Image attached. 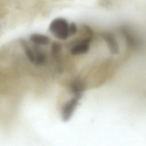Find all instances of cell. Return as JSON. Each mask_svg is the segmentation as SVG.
Here are the masks:
<instances>
[{"label":"cell","mask_w":146,"mask_h":146,"mask_svg":"<svg viewBox=\"0 0 146 146\" xmlns=\"http://www.w3.org/2000/svg\"><path fill=\"white\" fill-rule=\"evenodd\" d=\"M87 37L74 43L70 48V51L72 55H81L87 54L90 48V44L93 39L94 34H90L86 33Z\"/></svg>","instance_id":"2"},{"label":"cell","mask_w":146,"mask_h":146,"mask_svg":"<svg viewBox=\"0 0 146 146\" xmlns=\"http://www.w3.org/2000/svg\"><path fill=\"white\" fill-rule=\"evenodd\" d=\"M70 23L63 18L54 19L50 24L49 30L51 34L59 40H65L67 39L70 35Z\"/></svg>","instance_id":"1"},{"label":"cell","mask_w":146,"mask_h":146,"mask_svg":"<svg viewBox=\"0 0 146 146\" xmlns=\"http://www.w3.org/2000/svg\"><path fill=\"white\" fill-rule=\"evenodd\" d=\"M51 49H52V54L54 56H57L59 55V54L62 50V46L60 43H59L58 42H54L52 45Z\"/></svg>","instance_id":"8"},{"label":"cell","mask_w":146,"mask_h":146,"mask_svg":"<svg viewBox=\"0 0 146 146\" xmlns=\"http://www.w3.org/2000/svg\"><path fill=\"white\" fill-rule=\"evenodd\" d=\"M79 99L74 96L67 102L62 109V119L63 121H67L74 114L79 102Z\"/></svg>","instance_id":"3"},{"label":"cell","mask_w":146,"mask_h":146,"mask_svg":"<svg viewBox=\"0 0 146 146\" xmlns=\"http://www.w3.org/2000/svg\"><path fill=\"white\" fill-rule=\"evenodd\" d=\"M70 35L71 36L74 35L77 33L78 31V27L76 25L75 23H70Z\"/></svg>","instance_id":"9"},{"label":"cell","mask_w":146,"mask_h":146,"mask_svg":"<svg viewBox=\"0 0 146 146\" xmlns=\"http://www.w3.org/2000/svg\"><path fill=\"white\" fill-rule=\"evenodd\" d=\"M101 36L106 42L108 48L112 54H119L120 51V46L117 39L112 34L110 33H103L101 34Z\"/></svg>","instance_id":"4"},{"label":"cell","mask_w":146,"mask_h":146,"mask_svg":"<svg viewBox=\"0 0 146 146\" xmlns=\"http://www.w3.org/2000/svg\"><path fill=\"white\" fill-rule=\"evenodd\" d=\"M30 40L37 46H46L50 42V38L43 34L34 33L30 36Z\"/></svg>","instance_id":"7"},{"label":"cell","mask_w":146,"mask_h":146,"mask_svg":"<svg viewBox=\"0 0 146 146\" xmlns=\"http://www.w3.org/2000/svg\"><path fill=\"white\" fill-rule=\"evenodd\" d=\"M70 90L74 96L80 99L85 91V84L81 79H75L70 84Z\"/></svg>","instance_id":"5"},{"label":"cell","mask_w":146,"mask_h":146,"mask_svg":"<svg viewBox=\"0 0 146 146\" xmlns=\"http://www.w3.org/2000/svg\"><path fill=\"white\" fill-rule=\"evenodd\" d=\"M39 46L34 44V46L33 47L34 53V64L38 66H42L47 63V56L46 53L41 50Z\"/></svg>","instance_id":"6"}]
</instances>
